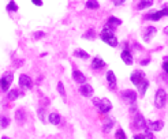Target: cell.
I'll list each match as a JSON object with an SVG mask.
<instances>
[{
	"instance_id": "obj_5",
	"label": "cell",
	"mask_w": 168,
	"mask_h": 139,
	"mask_svg": "<svg viewBox=\"0 0 168 139\" xmlns=\"http://www.w3.org/2000/svg\"><path fill=\"white\" fill-rule=\"evenodd\" d=\"M12 74L11 72H6L2 78H0V90L2 91H8V87L12 83Z\"/></svg>"
},
{
	"instance_id": "obj_9",
	"label": "cell",
	"mask_w": 168,
	"mask_h": 139,
	"mask_svg": "<svg viewBox=\"0 0 168 139\" xmlns=\"http://www.w3.org/2000/svg\"><path fill=\"white\" fill-rule=\"evenodd\" d=\"M79 91H81V94H82L84 97H92V96H93V93H94L93 87H92L90 85H88L86 82L81 85V87H79Z\"/></svg>"
},
{
	"instance_id": "obj_36",
	"label": "cell",
	"mask_w": 168,
	"mask_h": 139,
	"mask_svg": "<svg viewBox=\"0 0 168 139\" xmlns=\"http://www.w3.org/2000/svg\"><path fill=\"white\" fill-rule=\"evenodd\" d=\"M163 11H164V14H166V17H168V4H166L163 7Z\"/></svg>"
},
{
	"instance_id": "obj_38",
	"label": "cell",
	"mask_w": 168,
	"mask_h": 139,
	"mask_svg": "<svg viewBox=\"0 0 168 139\" xmlns=\"http://www.w3.org/2000/svg\"><path fill=\"white\" fill-rule=\"evenodd\" d=\"M164 31H166V33H167V34H168V26H167V27H166V30H164Z\"/></svg>"
},
{
	"instance_id": "obj_29",
	"label": "cell",
	"mask_w": 168,
	"mask_h": 139,
	"mask_svg": "<svg viewBox=\"0 0 168 139\" xmlns=\"http://www.w3.org/2000/svg\"><path fill=\"white\" fill-rule=\"evenodd\" d=\"M45 109L44 108H39V119L41 120V121H45Z\"/></svg>"
},
{
	"instance_id": "obj_23",
	"label": "cell",
	"mask_w": 168,
	"mask_h": 139,
	"mask_svg": "<svg viewBox=\"0 0 168 139\" xmlns=\"http://www.w3.org/2000/svg\"><path fill=\"white\" fill-rule=\"evenodd\" d=\"M119 25H122V21L118 19V18H115V17H111L109 19H108V25L107 26H109V27H116V26H119Z\"/></svg>"
},
{
	"instance_id": "obj_18",
	"label": "cell",
	"mask_w": 168,
	"mask_h": 139,
	"mask_svg": "<svg viewBox=\"0 0 168 139\" xmlns=\"http://www.w3.org/2000/svg\"><path fill=\"white\" fill-rule=\"evenodd\" d=\"M22 96H23V93H22V91L14 89V90H10V91H8L7 98L10 100V101H14V100H17L18 97H22Z\"/></svg>"
},
{
	"instance_id": "obj_32",
	"label": "cell",
	"mask_w": 168,
	"mask_h": 139,
	"mask_svg": "<svg viewBox=\"0 0 168 139\" xmlns=\"http://www.w3.org/2000/svg\"><path fill=\"white\" fill-rule=\"evenodd\" d=\"M163 70L168 74V60H164V63H163Z\"/></svg>"
},
{
	"instance_id": "obj_11",
	"label": "cell",
	"mask_w": 168,
	"mask_h": 139,
	"mask_svg": "<svg viewBox=\"0 0 168 139\" xmlns=\"http://www.w3.org/2000/svg\"><path fill=\"white\" fill-rule=\"evenodd\" d=\"M72 78H74V81L77 82V83H79V85H82V83H85V82H86L85 75L82 74L79 70H74V71H72Z\"/></svg>"
},
{
	"instance_id": "obj_20",
	"label": "cell",
	"mask_w": 168,
	"mask_h": 139,
	"mask_svg": "<svg viewBox=\"0 0 168 139\" xmlns=\"http://www.w3.org/2000/svg\"><path fill=\"white\" fill-rule=\"evenodd\" d=\"M15 120H17L19 124H23L25 123V110L23 109H18L15 112Z\"/></svg>"
},
{
	"instance_id": "obj_2",
	"label": "cell",
	"mask_w": 168,
	"mask_h": 139,
	"mask_svg": "<svg viewBox=\"0 0 168 139\" xmlns=\"http://www.w3.org/2000/svg\"><path fill=\"white\" fill-rule=\"evenodd\" d=\"M93 104L99 108V110L101 113H108L111 109H112V104L108 98H93Z\"/></svg>"
},
{
	"instance_id": "obj_7",
	"label": "cell",
	"mask_w": 168,
	"mask_h": 139,
	"mask_svg": "<svg viewBox=\"0 0 168 139\" xmlns=\"http://www.w3.org/2000/svg\"><path fill=\"white\" fill-rule=\"evenodd\" d=\"M122 97L125 98V101H127L129 104H134L137 101V93L134 90H125L122 91Z\"/></svg>"
},
{
	"instance_id": "obj_4",
	"label": "cell",
	"mask_w": 168,
	"mask_h": 139,
	"mask_svg": "<svg viewBox=\"0 0 168 139\" xmlns=\"http://www.w3.org/2000/svg\"><path fill=\"white\" fill-rule=\"evenodd\" d=\"M167 102V93L164 89H158L156 91V96H154V105H156V108L161 109L164 108V105H166Z\"/></svg>"
},
{
	"instance_id": "obj_37",
	"label": "cell",
	"mask_w": 168,
	"mask_h": 139,
	"mask_svg": "<svg viewBox=\"0 0 168 139\" xmlns=\"http://www.w3.org/2000/svg\"><path fill=\"white\" fill-rule=\"evenodd\" d=\"M148 63H149V60H144V62H142V63H141V64H142V66H146V64H148Z\"/></svg>"
},
{
	"instance_id": "obj_26",
	"label": "cell",
	"mask_w": 168,
	"mask_h": 139,
	"mask_svg": "<svg viewBox=\"0 0 168 139\" xmlns=\"http://www.w3.org/2000/svg\"><path fill=\"white\" fill-rule=\"evenodd\" d=\"M10 125V119L7 116H0V127L2 128H7Z\"/></svg>"
},
{
	"instance_id": "obj_39",
	"label": "cell",
	"mask_w": 168,
	"mask_h": 139,
	"mask_svg": "<svg viewBox=\"0 0 168 139\" xmlns=\"http://www.w3.org/2000/svg\"><path fill=\"white\" fill-rule=\"evenodd\" d=\"M164 60H168V56H167V58H164Z\"/></svg>"
},
{
	"instance_id": "obj_1",
	"label": "cell",
	"mask_w": 168,
	"mask_h": 139,
	"mask_svg": "<svg viewBox=\"0 0 168 139\" xmlns=\"http://www.w3.org/2000/svg\"><path fill=\"white\" fill-rule=\"evenodd\" d=\"M100 37H101V40H103L105 44H108L109 46H113V48H115V46L119 45L118 38L113 36L112 27H109V26H105V27H104L103 31L100 33Z\"/></svg>"
},
{
	"instance_id": "obj_25",
	"label": "cell",
	"mask_w": 168,
	"mask_h": 139,
	"mask_svg": "<svg viewBox=\"0 0 168 139\" xmlns=\"http://www.w3.org/2000/svg\"><path fill=\"white\" fill-rule=\"evenodd\" d=\"M74 56H77V58H81V59H89V53H86L84 49H77L74 50Z\"/></svg>"
},
{
	"instance_id": "obj_3",
	"label": "cell",
	"mask_w": 168,
	"mask_h": 139,
	"mask_svg": "<svg viewBox=\"0 0 168 139\" xmlns=\"http://www.w3.org/2000/svg\"><path fill=\"white\" fill-rule=\"evenodd\" d=\"M131 115H134V124H135V127H137L138 129H148V123H146V120H145L144 117H142V115L141 113H138L137 112V109H134V108H131Z\"/></svg>"
},
{
	"instance_id": "obj_16",
	"label": "cell",
	"mask_w": 168,
	"mask_h": 139,
	"mask_svg": "<svg viewBox=\"0 0 168 139\" xmlns=\"http://www.w3.org/2000/svg\"><path fill=\"white\" fill-rule=\"evenodd\" d=\"M103 67H105V62H104L103 59H100V58H94L93 62H92V68L100 70V68H103Z\"/></svg>"
},
{
	"instance_id": "obj_13",
	"label": "cell",
	"mask_w": 168,
	"mask_h": 139,
	"mask_svg": "<svg viewBox=\"0 0 168 139\" xmlns=\"http://www.w3.org/2000/svg\"><path fill=\"white\" fill-rule=\"evenodd\" d=\"M163 17H166V14H164V11H157V12H152V14H149L145 17V19H149V21H160Z\"/></svg>"
},
{
	"instance_id": "obj_33",
	"label": "cell",
	"mask_w": 168,
	"mask_h": 139,
	"mask_svg": "<svg viewBox=\"0 0 168 139\" xmlns=\"http://www.w3.org/2000/svg\"><path fill=\"white\" fill-rule=\"evenodd\" d=\"M85 37H86V38H93V37H94V33H93L92 30H89V33L85 34Z\"/></svg>"
},
{
	"instance_id": "obj_34",
	"label": "cell",
	"mask_w": 168,
	"mask_h": 139,
	"mask_svg": "<svg viewBox=\"0 0 168 139\" xmlns=\"http://www.w3.org/2000/svg\"><path fill=\"white\" fill-rule=\"evenodd\" d=\"M126 0H113V4L115 6H120V4H123Z\"/></svg>"
},
{
	"instance_id": "obj_24",
	"label": "cell",
	"mask_w": 168,
	"mask_h": 139,
	"mask_svg": "<svg viewBox=\"0 0 168 139\" xmlns=\"http://www.w3.org/2000/svg\"><path fill=\"white\" fill-rule=\"evenodd\" d=\"M99 7L100 4L97 0H88L86 2V8H89V10H97Z\"/></svg>"
},
{
	"instance_id": "obj_30",
	"label": "cell",
	"mask_w": 168,
	"mask_h": 139,
	"mask_svg": "<svg viewBox=\"0 0 168 139\" xmlns=\"http://www.w3.org/2000/svg\"><path fill=\"white\" fill-rule=\"evenodd\" d=\"M115 137L118 138V139H126V134L122 131V129H118V131H116V134H115Z\"/></svg>"
},
{
	"instance_id": "obj_6",
	"label": "cell",
	"mask_w": 168,
	"mask_h": 139,
	"mask_svg": "<svg viewBox=\"0 0 168 139\" xmlns=\"http://www.w3.org/2000/svg\"><path fill=\"white\" fill-rule=\"evenodd\" d=\"M18 83H19L21 89H23V90H30L31 87H33V81H31L30 77H27L26 74H22L21 75Z\"/></svg>"
},
{
	"instance_id": "obj_8",
	"label": "cell",
	"mask_w": 168,
	"mask_h": 139,
	"mask_svg": "<svg viewBox=\"0 0 168 139\" xmlns=\"http://www.w3.org/2000/svg\"><path fill=\"white\" fill-rule=\"evenodd\" d=\"M130 79H131V82L135 85V86H138V85L145 79V78H144V72L139 71V70H135V71H133V74H131V77H130Z\"/></svg>"
},
{
	"instance_id": "obj_12",
	"label": "cell",
	"mask_w": 168,
	"mask_h": 139,
	"mask_svg": "<svg viewBox=\"0 0 168 139\" xmlns=\"http://www.w3.org/2000/svg\"><path fill=\"white\" fill-rule=\"evenodd\" d=\"M154 34H156V29H154L153 26H149V27H146V29H145L144 34H142V37H144L145 41H150L152 37H153Z\"/></svg>"
},
{
	"instance_id": "obj_21",
	"label": "cell",
	"mask_w": 168,
	"mask_h": 139,
	"mask_svg": "<svg viewBox=\"0 0 168 139\" xmlns=\"http://www.w3.org/2000/svg\"><path fill=\"white\" fill-rule=\"evenodd\" d=\"M112 127H113V120L111 117H107L105 121H104V125H103V131L104 132H109Z\"/></svg>"
},
{
	"instance_id": "obj_14",
	"label": "cell",
	"mask_w": 168,
	"mask_h": 139,
	"mask_svg": "<svg viewBox=\"0 0 168 139\" xmlns=\"http://www.w3.org/2000/svg\"><path fill=\"white\" fill-rule=\"evenodd\" d=\"M120 58H122V60H123V62H125L127 66H131V64H133V56H131V53H130L127 49L123 50L122 55H120Z\"/></svg>"
},
{
	"instance_id": "obj_35",
	"label": "cell",
	"mask_w": 168,
	"mask_h": 139,
	"mask_svg": "<svg viewBox=\"0 0 168 139\" xmlns=\"http://www.w3.org/2000/svg\"><path fill=\"white\" fill-rule=\"evenodd\" d=\"M34 37H36V38H40V37H44V33H43V31H37V33H34Z\"/></svg>"
},
{
	"instance_id": "obj_17",
	"label": "cell",
	"mask_w": 168,
	"mask_h": 139,
	"mask_svg": "<svg viewBox=\"0 0 168 139\" xmlns=\"http://www.w3.org/2000/svg\"><path fill=\"white\" fill-rule=\"evenodd\" d=\"M48 120H49V123H51V124H53V125H58V124H60V121H62V117H60V115H59V113H49Z\"/></svg>"
},
{
	"instance_id": "obj_19",
	"label": "cell",
	"mask_w": 168,
	"mask_h": 139,
	"mask_svg": "<svg viewBox=\"0 0 168 139\" xmlns=\"http://www.w3.org/2000/svg\"><path fill=\"white\" fill-rule=\"evenodd\" d=\"M152 4H153V0H139L137 8H138V10H145V8L150 7Z\"/></svg>"
},
{
	"instance_id": "obj_31",
	"label": "cell",
	"mask_w": 168,
	"mask_h": 139,
	"mask_svg": "<svg viewBox=\"0 0 168 139\" xmlns=\"http://www.w3.org/2000/svg\"><path fill=\"white\" fill-rule=\"evenodd\" d=\"M31 3H33L34 6H37V7H41V6L44 4L43 0H31Z\"/></svg>"
},
{
	"instance_id": "obj_27",
	"label": "cell",
	"mask_w": 168,
	"mask_h": 139,
	"mask_svg": "<svg viewBox=\"0 0 168 139\" xmlns=\"http://www.w3.org/2000/svg\"><path fill=\"white\" fill-rule=\"evenodd\" d=\"M7 11H11V12H17V11H18V6H17V3H15L14 0L8 2V4H7Z\"/></svg>"
},
{
	"instance_id": "obj_10",
	"label": "cell",
	"mask_w": 168,
	"mask_h": 139,
	"mask_svg": "<svg viewBox=\"0 0 168 139\" xmlns=\"http://www.w3.org/2000/svg\"><path fill=\"white\" fill-rule=\"evenodd\" d=\"M146 123H148V128L150 131H160L164 127V123L161 120H157V121H146Z\"/></svg>"
},
{
	"instance_id": "obj_15",
	"label": "cell",
	"mask_w": 168,
	"mask_h": 139,
	"mask_svg": "<svg viewBox=\"0 0 168 139\" xmlns=\"http://www.w3.org/2000/svg\"><path fill=\"white\" fill-rule=\"evenodd\" d=\"M107 81H108L111 89H115V86H116V77H115V74H113V71L107 72Z\"/></svg>"
},
{
	"instance_id": "obj_22",
	"label": "cell",
	"mask_w": 168,
	"mask_h": 139,
	"mask_svg": "<svg viewBox=\"0 0 168 139\" xmlns=\"http://www.w3.org/2000/svg\"><path fill=\"white\" fill-rule=\"evenodd\" d=\"M137 87H138V90H139V94H141V96H144L145 91H146V90H148V87H149V82H148L146 79H144V81L141 82V83L138 85Z\"/></svg>"
},
{
	"instance_id": "obj_28",
	"label": "cell",
	"mask_w": 168,
	"mask_h": 139,
	"mask_svg": "<svg viewBox=\"0 0 168 139\" xmlns=\"http://www.w3.org/2000/svg\"><path fill=\"white\" fill-rule=\"evenodd\" d=\"M58 91L63 98H66V90H64V86H63V82H59L58 83Z\"/></svg>"
}]
</instances>
